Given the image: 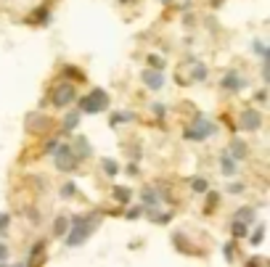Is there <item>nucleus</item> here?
Here are the masks:
<instances>
[{
  "label": "nucleus",
  "mask_w": 270,
  "mask_h": 267,
  "mask_svg": "<svg viewBox=\"0 0 270 267\" xmlns=\"http://www.w3.org/2000/svg\"><path fill=\"white\" fill-rule=\"evenodd\" d=\"M220 169H222V175H233L236 172V159L231 153H222V159H220Z\"/></svg>",
  "instance_id": "13"
},
{
  "label": "nucleus",
  "mask_w": 270,
  "mask_h": 267,
  "mask_svg": "<svg viewBox=\"0 0 270 267\" xmlns=\"http://www.w3.org/2000/svg\"><path fill=\"white\" fill-rule=\"evenodd\" d=\"M6 259H8V246H6V243H0V264H3Z\"/></svg>",
  "instance_id": "33"
},
{
  "label": "nucleus",
  "mask_w": 270,
  "mask_h": 267,
  "mask_svg": "<svg viewBox=\"0 0 270 267\" xmlns=\"http://www.w3.org/2000/svg\"><path fill=\"white\" fill-rule=\"evenodd\" d=\"M133 119H135L133 112H114V114H111V124H114V127L119 122H133Z\"/></svg>",
  "instance_id": "17"
},
{
  "label": "nucleus",
  "mask_w": 270,
  "mask_h": 267,
  "mask_svg": "<svg viewBox=\"0 0 270 267\" xmlns=\"http://www.w3.org/2000/svg\"><path fill=\"white\" fill-rule=\"evenodd\" d=\"M191 188H194L196 193H206V191H210V183H206L204 177H194V180H191Z\"/></svg>",
  "instance_id": "19"
},
{
  "label": "nucleus",
  "mask_w": 270,
  "mask_h": 267,
  "mask_svg": "<svg viewBox=\"0 0 270 267\" xmlns=\"http://www.w3.org/2000/svg\"><path fill=\"white\" fill-rule=\"evenodd\" d=\"M191 64H194V69H191V77H194V80H206V64H199V61H194L191 58Z\"/></svg>",
  "instance_id": "16"
},
{
  "label": "nucleus",
  "mask_w": 270,
  "mask_h": 267,
  "mask_svg": "<svg viewBox=\"0 0 270 267\" xmlns=\"http://www.w3.org/2000/svg\"><path fill=\"white\" fill-rule=\"evenodd\" d=\"M149 64H151L154 69H162V72H164V58H159L156 53H151V56H149Z\"/></svg>",
  "instance_id": "26"
},
{
  "label": "nucleus",
  "mask_w": 270,
  "mask_h": 267,
  "mask_svg": "<svg viewBox=\"0 0 270 267\" xmlns=\"http://www.w3.org/2000/svg\"><path fill=\"white\" fill-rule=\"evenodd\" d=\"M74 193H77V185H74V183H67V185L61 188V196H67V198L74 196Z\"/></svg>",
  "instance_id": "29"
},
{
  "label": "nucleus",
  "mask_w": 270,
  "mask_h": 267,
  "mask_svg": "<svg viewBox=\"0 0 270 267\" xmlns=\"http://www.w3.org/2000/svg\"><path fill=\"white\" fill-rule=\"evenodd\" d=\"M222 254H225V259L231 262L233 259V254H236V243L231 241V243H225V246H222Z\"/></svg>",
  "instance_id": "27"
},
{
  "label": "nucleus",
  "mask_w": 270,
  "mask_h": 267,
  "mask_svg": "<svg viewBox=\"0 0 270 267\" xmlns=\"http://www.w3.org/2000/svg\"><path fill=\"white\" fill-rule=\"evenodd\" d=\"M231 230H233L236 238H244V235H249V222H244V219H233Z\"/></svg>",
  "instance_id": "15"
},
{
  "label": "nucleus",
  "mask_w": 270,
  "mask_h": 267,
  "mask_svg": "<svg viewBox=\"0 0 270 267\" xmlns=\"http://www.w3.org/2000/svg\"><path fill=\"white\" fill-rule=\"evenodd\" d=\"M64 74H67V77H69V80H79V82H82V80H85V74H82V72H79V69H74V66H64Z\"/></svg>",
  "instance_id": "21"
},
{
  "label": "nucleus",
  "mask_w": 270,
  "mask_h": 267,
  "mask_svg": "<svg viewBox=\"0 0 270 267\" xmlns=\"http://www.w3.org/2000/svg\"><path fill=\"white\" fill-rule=\"evenodd\" d=\"M72 151H74V156L77 159H88V156L93 153V148H90V143H88V138H74V146H72Z\"/></svg>",
  "instance_id": "9"
},
{
  "label": "nucleus",
  "mask_w": 270,
  "mask_h": 267,
  "mask_svg": "<svg viewBox=\"0 0 270 267\" xmlns=\"http://www.w3.org/2000/svg\"><path fill=\"white\" fill-rule=\"evenodd\" d=\"M140 80L149 90H162L164 87V72L162 69H143Z\"/></svg>",
  "instance_id": "6"
},
{
  "label": "nucleus",
  "mask_w": 270,
  "mask_h": 267,
  "mask_svg": "<svg viewBox=\"0 0 270 267\" xmlns=\"http://www.w3.org/2000/svg\"><path fill=\"white\" fill-rule=\"evenodd\" d=\"M35 19H37L40 24H45L48 19H51V16H48V8H37V11H35Z\"/></svg>",
  "instance_id": "30"
},
{
  "label": "nucleus",
  "mask_w": 270,
  "mask_h": 267,
  "mask_svg": "<svg viewBox=\"0 0 270 267\" xmlns=\"http://www.w3.org/2000/svg\"><path fill=\"white\" fill-rule=\"evenodd\" d=\"M114 198L122 204V207H124V204H130V188H114Z\"/></svg>",
  "instance_id": "18"
},
{
  "label": "nucleus",
  "mask_w": 270,
  "mask_h": 267,
  "mask_svg": "<svg viewBox=\"0 0 270 267\" xmlns=\"http://www.w3.org/2000/svg\"><path fill=\"white\" fill-rule=\"evenodd\" d=\"M103 172H106V175H117V172H119V164H117L114 159H103Z\"/></svg>",
  "instance_id": "23"
},
{
  "label": "nucleus",
  "mask_w": 270,
  "mask_h": 267,
  "mask_svg": "<svg viewBox=\"0 0 270 267\" xmlns=\"http://www.w3.org/2000/svg\"><path fill=\"white\" fill-rule=\"evenodd\" d=\"M53 159H56V167H58L61 172H74L77 164H79V159L74 156L72 146H67V143H58V146L53 148Z\"/></svg>",
  "instance_id": "3"
},
{
  "label": "nucleus",
  "mask_w": 270,
  "mask_h": 267,
  "mask_svg": "<svg viewBox=\"0 0 270 267\" xmlns=\"http://www.w3.org/2000/svg\"><path fill=\"white\" fill-rule=\"evenodd\" d=\"M254 98H257L260 103H265V101H267V93H265V90H260V93H257V96H254Z\"/></svg>",
  "instance_id": "36"
},
{
  "label": "nucleus",
  "mask_w": 270,
  "mask_h": 267,
  "mask_svg": "<svg viewBox=\"0 0 270 267\" xmlns=\"http://www.w3.org/2000/svg\"><path fill=\"white\" fill-rule=\"evenodd\" d=\"M262 235H265V225H257V230L252 233V246H260L262 243Z\"/></svg>",
  "instance_id": "24"
},
{
  "label": "nucleus",
  "mask_w": 270,
  "mask_h": 267,
  "mask_svg": "<svg viewBox=\"0 0 270 267\" xmlns=\"http://www.w3.org/2000/svg\"><path fill=\"white\" fill-rule=\"evenodd\" d=\"M95 222H98V214H77V217H72V233L67 235V246L85 243L88 235L95 228Z\"/></svg>",
  "instance_id": "1"
},
{
  "label": "nucleus",
  "mask_w": 270,
  "mask_h": 267,
  "mask_svg": "<svg viewBox=\"0 0 270 267\" xmlns=\"http://www.w3.org/2000/svg\"><path fill=\"white\" fill-rule=\"evenodd\" d=\"M140 212H143V207H135V209H130V212H127V217H130V219H135Z\"/></svg>",
  "instance_id": "35"
},
{
  "label": "nucleus",
  "mask_w": 270,
  "mask_h": 267,
  "mask_svg": "<svg viewBox=\"0 0 270 267\" xmlns=\"http://www.w3.org/2000/svg\"><path fill=\"white\" fill-rule=\"evenodd\" d=\"M79 119H82V112H79V108H77V112H72V114H67V117H64V130L72 132L77 124H79Z\"/></svg>",
  "instance_id": "12"
},
{
  "label": "nucleus",
  "mask_w": 270,
  "mask_h": 267,
  "mask_svg": "<svg viewBox=\"0 0 270 267\" xmlns=\"http://www.w3.org/2000/svg\"><path fill=\"white\" fill-rule=\"evenodd\" d=\"M228 153L233 156L236 162H244L249 151H246V146H244V140H233V143H231V148H228Z\"/></svg>",
  "instance_id": "10"
},
{
  "label": "nucleus",
  "mask_w": 270,
  "mask_h": 267,
  "mask_svg": "<svg viewBox=\"0 0 270 267\" xmlns=\"http://www.w3.org/2000/svg\"><path fill=\"white\" fill-rule=\"evenodd\" d=\"M241 127L254 132V130H260L262 127V114L260 112H254V108H246V112L241 114Z\"/></svg>",
  "instance_id": "7"
},
{
  "label": "nucleus",
  "mask_w": 270,
  "mask_h": 267,
  "mask_svg": "<svg viewBox=\"0 0 270 267\" xmlns=\"http://www.w3.org/2000/svg\"><path fill=\"white\" fill-rule=\"evenodd\" d=\"M43 249H45V241H37L35 246H32V257H37V254H43Z\"/></svg>",
  "instance_id": "31"
},
{
  "label": "nucleus",
  "mask_w": 270,
  "mask_h": 267,
  "mask_svg": "<svg viewBox=\"0 0 270 267\" xmlns=\"http://www.w3.org/2000/svg\"><path fill=\"white\" fill-rule=\"evenodd\" d=\"M140 201L143 207H159V191H154V188H146V191H140Z\"/></svg>",
  "instance_id": "11"
},
{
  "label": "nucleus",
  "mask_w": 270,
  "mask_h": 267,
  "mask_svg": "<svg viewBox=\"0 0 270 267\" xmlns=\"http://www.w3.org/2000/svg\"><path fill=\"white\" fill-rule=\"evenodd\" d=\"M252 51L257 53V56H262V58H267V56H270V53L265 51V45H262L260 40H254V42H252Z\"/></svg>",
  "instance_id": "25"
},
{
  "label": "nucleus",
  "mask_w": 270,
  "mask_h": 267,
  "mask_svg": "<svg viewBox=\"0 0 270 267\" xmlns=\"http://www.w3.org/2000/svg\"><path fill=\"white\" fill-rule=\"evenodd\" d=\"M56 146H58V140H48V146H45V148H48V151L53 153V148H56Z\"/></svg>",
  "instance_id": "37"
},
{
  "label": "nucleus",
  "mask_w": 270,
  "mask_h": 267,
  "mask_svg": "<svg viewBox=\"0 0 270 267\" xmlns=\"http://www.w3.org/2000/svg\"><path fill=\"white\" fill-rule=\"evenodd\" d=\"M77 108L82 114H101L109 108V96H106V90H93L90 96L85 98H79L77 101Z\"/></svg>",
  "instance_id": "2"
},
{
  "label": "nucleus",
  "mask_w": 270,
  "mask_h": 267,
  "mask_svg": "<svg viewBox=\"0 0 270 267\" xmlns=\"http://www.w3.org/2000/svg\"><path fill=\"white\" fill-rule=\"evenodd\" d=\"M236 219H244V222H252V219H254V209H252V207H241V209L236 212Z\"/></svg>",
  "instance_id": "20"
},
{
  "label": "nucleus",
  "mask_w": 270,
  "mask_h": 267,
  "mask_svg": "<svg viewBox=\"0 0 270 267\" xmlns=\"http://www.w3.org/2000/svg\"><path fill=\"white\" fill-rule=\"evenodd\" d=\"M124 3H133V0H124Z\"/></svg>",
  "instance_id": "38"
},
{
  "label": "nucleus",
  "mask_w": 270,
  "mask_h": 267,
  "mask_svg": "<svg viewBox=\"0 0 270 267\" xmlns=\"http://www.w3.org/2000/svg\"><path fill=\"white\" fill-rule=\"evenodd\" d=\"M74 98H77V90H74V85H69V82H61V85L53 90V96H51V101H53L56 106H69Z\"/></svg>",
  "instance_id": "5"
},
{
  "label": "nucleus",
  "mask_w": 270,
  "mask_h": 267,
  "mask_svg": "<svg viewBox=\"0 0 270 267\" xmlns=\"http://www.w3.org/2000/svg\"><path fill=\"white\" fill-rule=\"evenodd\" d=\"M164 3H170V0H164Z\"/></svg>",
  "instance_id": "39"
},
{
  "label": "nucleus",
  "mask_w": 270,
  "mask_h": 267,
  "mask_svg": "<svg viewBox=\"0 0 270 267\" xmlns=\"http://www.w3.org/2000/svg\"><path fill=\"white\" fill-rule=\"evenodd\" d=\"M220 85L225 87V90H231V93H238V90L246 85V80H244V77L238 74V72H228L225 77H222V82H220Z\"/></svg>",
  "instance_id": "8"
},
{
  "label": "nucleus",
  "mask_w": 270,
  "mask_h": 267,
  "mask_svg": "<svg viewBox=\"0 0 270 267\" xmlns=\"http://www.w3.org/2000/svg\"><path fill=\"white\" fill-rule=\"evenodd\" d=\"M228 191H231V193H241V191H244V185H241V183H233Z\"/></svg>",
  "instance_id": "34"
},
{
  "label": "nucleus",
  "mask_w": 270,
  "mask_h": 267,
  "mask_svg": "<svg viewBox=\"0 0 270 267\" xmlns=\"http://www.w3.org/2000/svg\"><path fill=\"white\" fill-rule=\"evenodd\" d=\"M67 230H69V219H67V217H56L53 235H56V238H64V235H67Z\"/></svg>",
  "instance_id": "14"
},
{
  "label": "nucleus",
  "mask_w": 270,
  "mask_h": 267,
  "mask_svg": "<svg viewBox=\"0 0 270 267\" xmlns=\"http://www.w3.org/2000/svg\"><path fill=\"white\" fill-rule=\"evenodd\" d=\"M217 201H220V196H217L215 191H206V207H204V209H206V212H212V209L217 207Z\"/></svg>",
  "instance_id": "22"
},
{
  "label": "nucleus",
  "mask_w": 270,
  "mask_h": 267,
  "mask_svg": "<svg viewBox=\"0 0 270 267\" xmlns=\"http://www.w3.org/2000/svg\"><path fill=\"white\" fill-rule=\"evenodd\" d=\"M154 114H156V117H159V119H162V117H164V114H167V108H164V106H162V103H156V106H154Z\"/></svg>",
  "instance_id": "32"
},
{
  "label": "nucleus",
  "mask_w": 270,
  "mask_h": 267,
  "mask_svg": "<svg viewBox=\"0 0 270 267\" xmlns=\"http://www.w3.org/2000/svg\"><path fill=\"white\" fill-rule=\"evenodd\" d=\"M206 135H215V124L204 117H196L191 127L183 130V138L185 140H206Z\"/></svg>",
  "instance_id": "4"
},
{
  "label": "nucleus",
  "mask_w": 270,
  "mask_h": 267,
  "mask_svg": "<svg viewBox=\"0 0 270 267\" xmlns=\"http://www.w3.org/2000/svg\"><path fill=\"white\" fill-rule=\"evenodd\" d=\"M8 222H11V217L3 212V214H0V235H6V233H8Z\"/></svg>",
  "instance_id": "28"
}]
</instances>
